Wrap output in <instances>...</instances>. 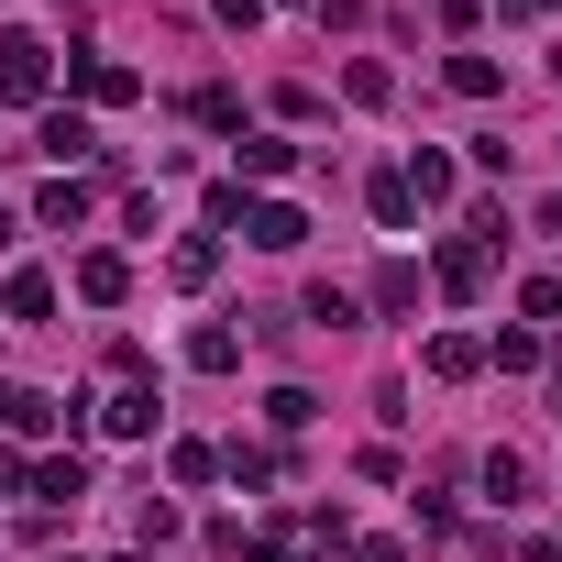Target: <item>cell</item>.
Listing matches in <instances>:
<instances>
[{
	"label": "cell",
	"instance_id": "obj_1",
	"mask_svg": "<svg viewBox=\"0 0 562 562\" xmlns=\"http://www.w3.org/2000/svg\"><path fill=\"white\" fill-rule=\"evenodd\" d=\"M45 78H56V45L45 34H0V100H45Z\"/></svg>",
	"mask_w": 562,
	"mask_h": 562
},
{
	"label": "cell",
	"instance_id": "obj_2",
	"mask_svg": "<svg viewBox=\"0 0 562 562\" xmlns=\"http://www.w3.org/2000/svg\"><path fill=\"white\" fill-rule=\"evenodd\" d=\"M67 78H78V89H89V100H100V111H122V100H133V89H144V78H133V67H122V56H100V45H78V56H67Z\"/></svg>",
	"mask_w": 562,
	"mask_h": 562
},
{
	"label": "cell",
	"instance_id": "obj_3",
	"mask_svg": "<svg viewBox=\"0 0 562 562\" xmlns=\"http://www.w3.org/2000/svg\"><path fill=\"white\" fill-rule=\"evenodd\" d=\"M243 243H254V254H299V243H310V221H299L288 199H254V210H243Z\"/></svg>",
	"mask_w": 562,
	"mask_h": 562
},
{
	"label": "cell",
	"instance_id": "obj_4",
	"mask_svg": "<svg viewBox=\"0 0 562 562\" xmlns=\"http://www.w3.org/2000/svg\"><path fill=\"white\" fill-rule=\"evenodd\" d=\"M23 496H45V507H78V496H89V463H78V452H45V463H23Z\"/></svg>",
	"mask_w": 562,
	"mask_h": 562
},
{
	"label": "cell",
	"instance_id": "obj_5",
	"mask_svg": "<svg viewBox=\"0 0 562 562\" xmlns=\"http://www.w3.org/2000/svg\"><path fill=\"white\" fill-rule=\"evenodd\" d=\"M34 155H56V166H78V155H100V133H89V111H45V133H34Z\"/></svg>",
	"mask_w": 562,
	"mask_h": 562
},
{
	"label": "cell",
	"instance_id": "obj_6",
	"mask_svg": "<svg viewBox=\"0 0 562 562\" xmlns=\"http://www.w3.org/2000/svg\"><path fill=\"white\" fill-rule=\"evenodd\" d=\"M100 430H111V441H155V386H111Z\"/></svg>",
	"mask_w": 562,
	"mask_h": 562
},
{
	"label": "cell",
	"instance_id": "obj_7",
	"mask_svg": "<svg viewBox=\"0 0 562 562\" xmlns=\"http://www.w3.org/2000/svg\"><path fill=\"white\" fill-rule=\"evenodd\" d=\"M485 265H496V254H485L474 232H463V243H441V288H452V299H474V288H485Z\"/></svg>",
	"mask_w": 562,
	"mask_h": 562
},
{
	"label": "cell",
	"instance_id": "obj_8",
	"mask_svg": "<svg viewBox=\"0 0 562 562\" xmlns=\"http://www.w3.org/2000/svg\"><path fill=\"white\" fill-rule=\"evenodd\" d=\"M397 177H408V199H452V188H463V177H452V155H441V144H419V155H408V166H397Z\"/></svg>",
	"mask_w": 562,
	"mask_h": 562
},
{
	"label": "cell",
	"instance_id": "obj_9",
	"mask_svg": "<svg viewBox=\"0 0 562 562\" xmlns=\"http://www.w3.org/2000/svg\"><path fill=\"white\" fill-rule=\"evenodd\" d=\"M122 288H133V265H122V254H78V299H100V310H111Z\"/></svg>",
	"mask_w": 562,
	"mask_h": 562
},
{
	"label": "cell",
	"instance_id": "obj_10",
	"mask_svg": "<svg viewBox=\"0 0 562 562\" xmlns=\"http://www.w3.org/2000/svg\"><path fill=\"white\" fill-rule=\"evenodd\" d=\"M166 276H177V288H210V276H221V243H210V232H188V243L166 254Z\"/></svg>",
	"mask_w": 562,
	"mask_h": 562
},
{
	"label": "cell",
	"instance_id": "obj_11",
	"mask_svg": "<svg viewBox=\"0 0 562 562\" xmlns=\"http://www.w3.org/2000/svg\"><path fill=\"white\" fill-rule=\"evenodd\" d=\"M34 221H45V232H78V221H89V188H78V177H56V188L34 199Z\"/></svg>",
	"mask_w": 562,
	"mask_h": 562
},
{
	"label": "cell",
	"instance_id": "obj_12",
	"mask_svg": "<svg viewBox=\"0 0 562 562\" xmlns=\"http://www.w3.org/2000/svg\"><path fill=\"white\" fill-rule=\"evenodd\" d=\"M188 364H199V375H232V364H243V331H221V321L188 331Z\"/></svg>",
	"mask_w": 562,
	"mask_h": 562
},
{
	"label": "cell",
	"instance_id": "obj_13",
	"mask_svg": "<svg viewBox=\"0 0 562 562\" xmlns=\"http://www.w3.org/2000/svg\"><path fill=\"white\" fill-rule=\"evenodd\" d=\"M0 310H12V321H45V310H56V276H45V265H23V276H12V299H0Z\"/></svg>",
	"mask_w": 562,
	"mask_h": 562
},
{
	"label": "cell",
	"instance_id": "obj_14",
	"mask_svg": "<svg viewBox=\"0 0 562 562\" xmlns=\"http://www.w3.org/2000/svg\"><path fill=\"white\" fill-rule=\"evenodd\" d=\"M288 166H299L288 133H243V177H288Z\"/></svg>",
	"mask_w": 562,
	"mask_h": 562
},
{
	"label": "cell",
	"instance_id": "obj_15",
	"mask_svg": "<svg viewBox=\"0 0 562 562\" xmlns=\"http://www.w3.org/2000/svg\"><path fill=\"white\" fill-rule=\"evenodd\" d=\"M375 310H419V265H408V254L375 265Z\"/></svg>",
	"mask_w": 562,
	"mask_h": 562
},
{
	"label": "cell",
	"instance_id": "obj_16",
	"mask_svg": "<svg viewBox=\"0 0 562 562\" xmlns=\"http://www.w3.org/2000/svg\"><path fill=\"white\" fill-rule=\"evenodd\" d=\"M310 321H321V331H353V321H364V299H353V288H331V276H321V288H310Z\"/></svg>",
	"mask_w": 562,
	"mask_h": 562
},
{
	"label": "cell",
	"instance_id": "obj_17",
	"mask_svg": "<svg viewBox=\"0 0 562 562\" xmlns=\"http://www.w3.org/2000/svg\"><path fill=\"white\" fill-rule=\"evenodd\" d=\"M474 364H485V342H463V331H441V342H430V375H441V386H463Z\"/></svg>",
	"mask_w": 562,
	"mask_h": 562
},
{
	"label": "cell",
	"instance_id": "obj_18",
	"mask_svg": "<svg viewBox=\"0 0 562 562\" xmlns=\"http://www.w3.org/2000/svg\"><path fill=\"white\" fill-rule=\"evenodd\" d=\"M265 419H276V430H310V419H321V397H310V386H276V397H265Z\"/></svg>",
	"mask_w": 562,
	"mask_h": 562
},
{
	"label": "cell",
	"instance_id": "obj_19",
	"mask_svg": "<svg viewBox=\"0 0 562 562\" xmlns=\"http://www.w3.org/2000/svg\"><path fill=\"white\" fill-rule=\"evenodd\" d=\"M375 221H386V232H408V221H419V199H408V177H375Z\"/></svg>",
	"mask_w": 562,
	"mask_h": 562
},
{
	"label": "cell",
	"instance_id": "obj_20",
	"mask_svg": "<svg viewBox=\"0 0 562 562\" xmlns=\"http://www.w3.org/2000/svg\"><path fill=\"white\" fill-rule=\"evenodd\" d=\"M452 89L463 100H496V56H452Z\"/></svg>",
	"mask_w": 562,
	"mask_h": 562
},
{
	"label": "cell",
	"instance_id": "obj_21",
	"mask_svg": "<svg viewBox=\"0 0 562 562\" xmlns=\"http://www.w3.org/2000/svg\"><path fill=\"white\" fill-rule=\"evenodd\" d=\"M342 89H353V100H364V111H375V100H386V89H397V78H386V67H375V56H353V67H342Z\"/></svg>",
	"mask_w": 562,
	"mask_h": 562
},
{
	"label": "cell",
	"instance_id": "obj_22",
	"mask_svg": "<svg viewBox=\"0 0 562 562\" xmlns=\"http://www.w3.org/2000/svg\"><path fill=\"white\" fill-rule=\"evenodd\" d=\"M485 496H507V507H518V496H529V463H518V452H496V463H485Z\"/></svg>",
	"mask_w": 562,
	"mask_h": 562
},
{
	"label": "cell",
	"instance_id": "obj_23",
	"mask_svg": "<svg viewBox=\"0 0 562 562\" xmlns=\"http://www.w3.org/2000/svg\"><path fill=\"white\" fill-rule=\"evenodd\" d=\"M518 310H529V321H551V310H562V276H529V288H518Z\"/></svg>",
	"mask_w": 562,
	"mask_h": 562
},
{
	"label": "cell",
	"instance_id": "obj_24",
	"mask_svg": "<svg viewBox=\"0 0 562 562\" xmlns=\"http://www.w3.org/2000/svg\"><path fill=\"white\" fill-rule=\"evenodd\" d=\"M353 562H408V551H397V540H364V551H353Z\"/></svg>",
	"mask_w": 562,
	"mask_h": 562
},
{
	"label": "cell",
	"instance_id": "obj_25",
	"mask_svg": "<svg viewBox=\"0 0 562 562\" xmlns=\"http://www.w3.org/2000/svg\"><path fill=\"white\" fill-rule=\"evenodd\" d=\"M540 232H562V199H540Z\"/></svg>",
	"mask_w": 562,
	"mask_h": 562
},
{
	"label": "cell",
	"instance_id": "obj_26",
	"mask_svg": "<svg viewBox=\"0 0 562 562\" xmlns=\"http://www.w3.org/2000/svg\"><path fill=\"white\" fill-rule=\"evenodd\" d=\"M12 397H23V386H0V430H12Z\"/></svg>",
	"mask_w": 562,
	"mask_h": 562
},
{
	"label": "cell",
	"instance_id": "obj_27",
	"mask_svg": "<svg viewBox=\"0 0 562 562\" xmlns=\"http://www.w3.org/2000/svg\"><path fill=\"white\" fill-rule=\"evenodd\" d=\"M0 243H12V210H0Z\"/></svg>",
	"mask_w": 562,
	"mask_h": 562
},
{
	"label": "cell",
	"instance_id": "obj_28",
	"mask_svg": "<svg viewBox=\"0 0 562 562\" xmlns=\"http://www.w3.org/2000/svg\"><path fill=\"white\" fill-rule=\"evenodd\" d=\"M551 386H562V364H551Z\"/></svg>",
	"mask_w": 562,
	"mask_h": 562
},
{
	"label": "cell",
	"instance_id": "obj_29",
	"mask_svg": "<svg viewBox=\"0 0 562 562\" xmlns=\"http://www.w3.org/2000/svg\"><path fill=\"white\" fill-rule=\"evenodd\" d=\"M56 562H78V551H56Z\"/></svg>",
	"mask_w": 562,
	"mask_h": 562
}]
</instances>
